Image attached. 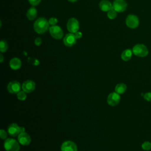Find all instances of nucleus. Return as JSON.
Wrapping results in <instances>:
<instances>
[{
	"label": "nucleus",
	"mask_w": 151,
	"mask_h": 151,
	"mask_svg": "<svg viewBox=\"0 0 151 151\" xmlns=\"http://www.w3.org/2000/svg\"><path fill=\"white\" fill-rule=\"evenodd\" d=\"M61 150V151H77V147L74 142L68 140L63 143Z\"/></svg>",
	"instance_id": "11"
},
{
	"label": "nucleus",
	"mask_w": 151,
	"mask_h": 151,
	"mask_svg": "<svg viewBox=\"0 0 151 151\" xmlns=\"http://www.w3.org/2000/svg\"><path fill=\"white\" fill-rule=\"evenodd\" d=\"M18 140L21 145L24 146H27L30 144L31 140L29 135L28 133L25 132H22L20 133L18 136Z\"/></svg>",
	"instance_id": "12"
},
{
	"label": "nucleus",
	"mask_w": 151,
	"mask_h": 151,
	"mask_svg": "<svg viewBox=\"0 0 151 151\" xmlns=\"http://www.w3.org/2000/svg\"><path fill=\"white\" fill-rule=\"evenodd\" d=\"M127 89V86L124 83H119L117 84L115 87V92L117 93L121 94L125 93Z\"/></svg>",
	"instance_id": "19"
},
{
	"label": "nucleus",
	"mask_w": 151,
	"mask_h": 151,
	"mask_svg": "<svg viewBox=\"0 0 151 151\" xmlns=\"http://www.w3.org/2000/svg\"><path fill=\"white\" fill-rule=\"evenodd\" d=\"M126 24L129 28L131 29H134L139 26V19L136 15L130 14L126 17Z\"/></svg>",
	"instance_id": "6"
},
{
	"label": "nucleus",
	"mask_w": 151,
	"mask_h": 151,
	"mask_svg": "<svg viewBox=\"0 0 151 151\" xmlns=\"http://www.w3.org/2000/svg\"><path fill=\"white\" fill-rule=\"evenodd\" d=\"M0 137L2 139H5L7 137V133L4 129L0 130Z\"/></svg>",
	"instance_id": "26"
},
{
	"label": "nucleus",
	"mask_w": 151,
	"mask_h": 151,
	"mask_svg": "<svg viewBox=\"0 0 151 151\" xmlns=\"http://www.w3.org/2000/svg\"><path fill=\"white\" fill-rule=\"evenodd\" d=\"M8 133L11 136H17L20 133V127L16 123H12L8 127Z\"/></svg>",
	"instance_id": "14"
},
{
	"label": "nucleus",
	"mask_w": 151,
	"mask_h": 151,
	"mask_svg": "<svg viewBox=\"0 0 151 151\" xmlns=\"http://www.w3.org/2000/svg\"><path fill=\"white\" fill-rule=\"evenodd\" d=\"M34 43L35 44L37 45V46H39L41 44H42V40L41 38H39V37H37L34 40Z\"/></svg>",
	"instance_id": "28"
},
{
	"label": "nucleus",
	"mask_w": 151,
	"mask_h": 151,
	"mask_svg": "<svg viewBox=\"0 0 151 151\" xmlns=\"http://www.w3.org/2000/svg\"><path fill=\"white\" fill-rule=\"evenodd\" d=\"M49 32L52 38L55 40H60L63 38L64 33L61 28L58 25H52L49 28Z\"/></svg>",
	"instance_id": "4"
},
{
	"label": "nucleus",
	"mask_w": 151,
	"mask_h": 151,
	"mask_svg": "<svg viewBox=\"0 0 151 151\" xmlns=\"http://www.w3.org/2000/svg\"><path fill=\"white\" fill-rule=\"evenodd\" d=\"M48 22L50 24V25H55L58 22V19L57 18L55 17H51L48 20Z\"/></svg>",
	"instance_id": "24"
},
{
	"label": "nucleus",
	"mask_w": 151,
	"mask_h": 151,
	"mask_svg": "<svg viewBox=\"0 0 151 151\" xmlns=\"http://www.w3.org/2000/svg\"><path fill=\"white\" fill-rule=\"evenodd\" d=\"M25 128L23 127H20V133H22V132H25Z\"/></svg>",
	"instance_id": "31"
},
{
	"label": "nucleus",
	"mask_w": 151,
	"mask_h": 151,
	"mask_svg": "<svg viewBox=\"0 0 151 151\" xmlns=\"http://www.w3.org/2000/svg\"><path fill=\"white\" fill-rule=\"evenodd\" d=\"M49 22L47 19L44 17H40L37 19L34 24V31L39 34H44L49 29Z\"/></svg>",
	"instance_id": "1"
},
{
	"label": "nucleus",
	"mask_w": 151,
	"mask_h": 151,
	"mask_svg": "<svg viewBox=\"0 0 151 151\" xmlns=\"http://www.w3.org/2000/svg\"><path fill=\"white\" fill-rule=\"evenodd\" d=\"M8 91L12 94H17L21 90V84L17 81H12L9 82L7 86Z\"/></svg>",
	"instance_id": "10"
},
{
	"label": "nucleus",
	"mask_w": 151,
	"mask_h": 151,
	"mask_svg": "<svg viewBox=\"0 0 151 151\" xmlns=\"http://www.w3.org/2000/svg\"><path fill=\"white\" fill-rule=\"evenodd\" d=\"M8 49V44L5 40L0 41V51L1 52H5Z\"/></svg>",
	"instance_id": "21"
},
{
	"label": "nucleus",
	"mask_w": 151,
	"mask_h": 151,
	"mask_svg": "<svg viewBox=\"0 0 151 151\" xmlns=\"http://www.w3.org/2000/svg\"><path fill=\"white\" fill-rule=\"evenodd\" d=\"M10 67L14 70L19 69L21 66V61L18 58L15 57L12 58L9 61Z\"/></svg>",
	"instance_id": "16"
},
{
	"label": "nucleus",
	"mask_w": 151,
	"mask_h": 151,
	"mask_svg": "<svg viewBox=\"0 0 151 151\" xmlns=\"http://www.w3.org/2000/svg\"><path fill=\"white\" fill-rule=\"evenodd\" d=\"M107 17L110 19H114L117 17V12L112 8L110 10L107 12Z\"/></svg>",
	"instance_id": "20"
},
{
	"label": "nucleus",
	"mask_w": 151,
	"mask_h": 151,
	"mask_svg": "<svg viewBox=\"0 0 151 151\" xmlns=\"http://www.w3.org/2000/svg\"><path fill=\"white\" fill-rule=\"evenodd\" d=\"M74 35H75V37H76V38L77 40L81 38L82 37V36H83L82 32H80V31H77V32H75V33H74Z\"/></svg>",
	"instance_id": "29"
},
{
	"label": "nucleus",
	"mask_w": 151,
	"mask_h": 151,
	"mask_svg": "<svg viewBox=\"0 0 151 151\" xmlns=\"http://www.w3.org/2000/svg\"><path fill=\"white\" fill-rule=\"evenodd\" d=\"M4 148L6 151H19V143L14 139H6L4 142Z\"/></svg>",
	"instance_id": "3"
},
{
	"label": "nucleus",
	"mask_w": 151,
	"mask_h": 151,
	"mask_svg": "<svg viewBox=\"0 0 151 151\" xmlns=\"http://www.w3.org/2000/svg\"><path fill=\"white\" fill-rule=\"evenodd\" d=\"M127 6V2L124 0H114L112 4L113 8L117 12L124 11Z\"/></svg>",
	"instance_id": "7"
},
{
	"label": "nucleus",
	"mask_w": 151,
	"mask_h": 151,
	"mask_svg": "<svg viewBox=\"0 0 151 151\" xmlns=\"http://www.w3.org/2000/svg\"><path fill=\"white\" fill-rule=\"evenodd\" d=\"M28 1L32 6H34L38 5L40 3L41 0H28Z\"/></svg>",
	"instance_id": "27"
},
{
	"label": "nucleus",
	"mask_w": 151,
	"mask_h": 151,
	"mask_svg": "<svg viewBox=\"0 0 151 151\" xmlns=\"http://www.w3.org/2000/svg\"><path fill=\"white\" fill-rule=\"evenodd\" d=\"M142 148L145 150H149L151 149V143L149 142H145L142 145Z\"/></svg>",
	"instance_id": "23"
},
{
	"label": "nucleus",
	"mask_w": 151,
	"mask_h": 151,
	"mask_svg": "<svg viewBox=\"0 0 151 151\" xmlns=\"http://www.w3.org/2000/svg\"><path fill=\"white\" fill-rule=\"evenodd\" d=\"M133 51L130 49H126L124 50L121 54L122 59L124 61H127L132 58Z\"/></svg>",
	"instance_id": "18"
},
{
	"label": "nucleus",
	"mask_w": 151,
	"mask_h": 151,
	"mask_svg": "<svg viewBox=\"0 0 151 151\" xmlns=\"http://www.w3.org/2000/svg\"><path fill=\"white\" fill-rule=\"evenodd\" d=\"M100 9L104 12H108L112 7V4L108 0H101L99 3Z\"/></svg>",
	"instance_id": "15"
},
{
	"label": "nucleus",
	"mask_w": 151,
	"mask_h": 151,
	"mask_svg": "<svg viewBox=\"0 0 151 151\" xmlns=\"http://www.w3.org/2000/svg\"><path fill=\"white\" fill-rule=\"evenodd\" d=\"M80 25L78 21L75 18H71L67 23V28L70 33L74 34L79 29Z\"/></svg>",
	"instance_id": "5"
},
{
	"label": "nucleus",
	"mask_w": 151,
	"mask_h": 151,
	"mask_svg": "<svg viewBox=\"0 0 151 151\" xmlns=\"http://www.w3.org/2000/svg\"><path fill=\"white\" fill-rule=\"evenodd\" d=\"M17 98L19 100L23 101L25 100L27 98V94L24 91H20L17 93Z\"/></svg>",
	"instance_id": "22"
},
{
	"label": "nucleus",
	"mask_w": 151,
	"mask_h": 151,
	"mask_svg": "<svg viewBox=\"0 0 151 151\" xmlns=\"http://www.w3.org/2000/svg\"><path fill=\"white\" fill-rule=\"evenodd\" d=\"M133 53L140 57H144L147 55L149 54V51L147 47L142 44H137L135 45L132 49Z\"/></svg>",
	"instance_id": "2"
},
{
	"label": "nucleus",
	"mask_w": 151,
	"mask_h": 151,
	"mask_svg": "<svg viewBox=\"0 0 151 151\" xmlns=\"http://www.w3.org/2000/svg\"><path fill=\"white\" fill-rule=\"evenodd\" d=\"M143 97L146 101L151 102V92H147L145 93L143 96Z\"/></svg>",
	"instance_id": "25"
},
{
	"label": "nucleus",
	"mask_w": 151,
	"mask_h": 151,
	"mask_svg": "<svg viewBox=\"0 0 151 151\" xmlns=\"http://www.w3.org/2000/svg\"><path fill=\"white\" fill-rule=\"evenodd\" d=\"M3 61H4V56L2 55V54H0V61H1V63H2Z\"/></svg>",
	"instance_id": "30"
},
{
	"label": "nucleus",
	"mask_w": 151,
	"mask_h": 151,
	"mask_svg": "<svg viewBox=\"0 0 151 151\" xmlns=\"http://www.w3.org/2000/svg\"><path fill=\"white\" fill-rule=\"evenodd\" d=\"M35 88V84L32 80H27L24 81L22 85V89L27 93L32 92Z\"/></svg>",
	"instance_id": "13"
},
{
	"label": "nucleus",
	"mask_w": 151,
	"mask_h": 151,
	"mask_svg": "<svg viewBox=\"0 0 151 151\" xmlns=\"http://www.w3.org/2000/svg\"><path fill=\"white\" fill-rule=\"evenodd\" d=\"M27 18L30 20H34L37 16V10L34 6H32L29 8V9L27 12Z\"/></svg>",
	"instance_id": "17"
},
{
	"label": "nucleus",
	"mask_w": 151,
	"mask_h": 151,
	"mask_svg": "<svg viewBox=\"0 0 151 151\" xmlns=\"http://www.w3.org/2000/svg\"><path fill=\"white\" fill-rule=\"evenodd\" d=\"M77 39L75 37L74 34L73 33H68L66 34L63 38V42L64 45L67 47H72L76 43Z\"/></svg>",
	"instance_id": "9"
},
{
	"label": "nucleus",
	"mask_w": 151,
	"mask_h": 151,
	"mask_svg": "<svg viewBox=\"0 0 151 151\" xmlns=\"http://www.w3.org/2000/svg\"><path fill=\"white\" fill-rule=\"evenodd\" d=\"M120 100V94L116 92H112L107 97V103L111 106H115L117 105Z\"/></svg>",
	"instance_id": "8"
},
{
	"label": "nucleus",
	"mask_w": 151,
	"mask_h": 151,
	"mask_svg": "<svg viewBox=\"0 0 151 151\" xmlns=\"http://www.w3.org/2000/svg\"><path fill=\"white\" fill-rule=\"evenodd\" d=\"M69 2H76L77 0H68Z\"/></svg>",
	"instance_id": "32"
}]
</instances>
